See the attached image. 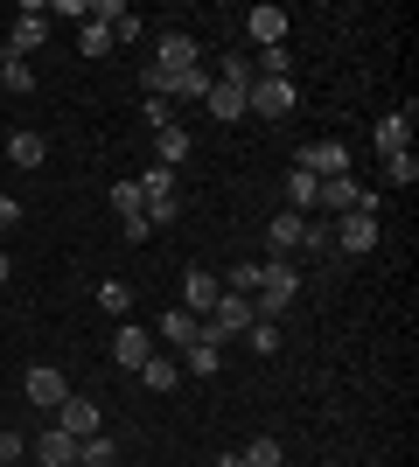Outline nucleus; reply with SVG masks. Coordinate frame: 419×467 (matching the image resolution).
<instances>
[{"mask_svg": "<svg viewBox=\"0 0 419 467\" xmlns=\"http://www.w3.org/2000/svg\"><path fill=\"white\" fill-rule=\"evenodd\" d=\"M300 300V273L287 265V258H266V279L259 293H252V307H259V321H279V314Z\"/></svg>", "mask_w": 419, "mask_h": 467, "instance_id": "obj_1", "label": "nucleus"}, {"mask_svg": "<svg viewBox=\"0 0 419 467\" xmlns=\"http://www.w3.org/2000/svg\"><path fill=\"white\" fill-rule=\"evenodd\" d=\"M252 321H259V307H252V300H245V293H224L217 307L203 314V335H210V342H217V349H231V342H238V335L252 328Z\"/></svg>", "mask_w": 419, "mask_h": 467, "instance_id": "obj_2", "label": "nucleus"}, {"mask_svg": "<svg viewBox=\"0 0 419 467\" xmlns=\"http://www.w3.org/2000/svg\"><path fill=\"white\" fill-rule=\"evenodd\" d=\"M294 105H300L294 78H252V84H245V112H259V119H287Z\"/></svg>", "mask_w": 419, "mask_h": 467, "instance_id": "obj_3", "label": "nucleus"}, {"mask_svg": "<svg viewBox=\"0 0 419 467\" xmlns=\"http://www.w3.org/2000/svg\"><path fill=\"white\" fill-rule=\"evenodd\" d=\"M42 42H49V7H42V0H28V7H21V15H15V36L0 42V49L28 63V57H36V49H42Z\"/></svg>", "mask_w": 419, "mask_h": 467, "instance_id": "obj_4", "label": "nucleus"}, {"mask_svg": "<svg viewBox=\"0 0 419 467\" xmlns=\"http://www.w3.org/2000/svg\"><path fill=\"white\" fill-rule=\"evenodd\" d=\"M294 168H308L315 182H336V175H350V147H342V140H308Z\"/></svg>", "mask_w": 419, "mask_h": 467, "instance_id": "obj_5", "label": "nucleus"}, {"mask_svg": "<svg viewBox=\"0 0 419 467\" xmlns=\"http://www.w3.org/2000/svg\"><path fill=\"white\" fill-rule=\"evenodd\" d=\"M147 356H154V328H140V321H120V335H112V363L140 377V363H147Z\"/></svg>", "mask_w": 419, "mask_h": 467, "instance_id": "obj_6", "label": "nucleus"}, {"mask_svg": "<svg viewBox=\"0 0 419 467\" xmlns=\"http://www.w3.org/2000/svg\"><path fill=\"white\" fill-rule=\"evenodd\" d=\"M336 244H342L350 258L378 252V216H371V210H350V216H336Z\"/></svg>", "mask_w": 419, "mask_h": 467, "instance_id": "obj_7", "label": "nucleus"}, {"mask_svg": "<svg viewBox=\"0 0 419 467\" xmlns=\"http://www.w3.org/2000/svg\"><path fill=\"white\" fill-rule=\"evenodd\" d=\"M371 140H378L384 161H392V154H413V105H405V112H384L378 126H371Z\"/></svg>", "mask_w": 419, "mask_h": 467, "instance_id": "obj_8", "label": "nucleus"}, {"mask_svg": "<svg viewBox=\"0 0 419 467\" xmlns=\"http://www.w3.org/2000/svg\"><path fill=\"white\" fill-rule=\"evenodd\" d=\"M91 21H99L105 36H112V49L140 36V15H133V7H126V0H91Z\"/></svg>", "mask_w": 419, "mask_h": 467, "instance_id": "obj_9", "label": "nucleus"}, {"mask_svg": "<svg viewBox=\"0 0 419 467\" xmlns=\"http://www.w3.org/2000/svg\"><path fill=\"white\" fill-rule=\"evenodd\" d=\"M300 237H308V216L279 210L273 223H266V258H294V252H300Z\"/></svg>", "mask_w": 419, "mask_h": 467, "instance_id": "obj_10", "label": "nucleus"}, {"mask_svg": "<svg viewBox=\"0 0 419 467\" xmlns=\"http://www.w3.org/2000/svg\"><path fill=\"white\" fill-rule=\"evenodd\" d=\"M217 300H224V279L217 273H203V265H196V273H182V307L196 314V321L217 307Z\"/></svg>", "mask_w": 419, "mask_h": 467, "instance_id": "obj_11", "label": "nucleus"}, {"mask_svg": "<svg viewBox=\"0 0 419 467\" xmlns=\"http://www.w3.org/2000/svg\"><path fill=\"white\" fill-rule=\"evenodd\" d=\"M21 390H28V405L57 411L63 398H70V377H63V370H49V363H36V370H28V384H21Z\"/></svg>", "mask_w": 419, "mask_h": 467, "instance_id": "obj_12", "label": "nucleus"}, {"mask_svg": "<svg viewBox=\"0 0 419 467\" xmlns=\"http://www.w3.org/2000/svg\"><path fill=\"white\" fill-rule=\"evenodd\" d=\"M245 36L259 42V49L287 42V7H273V0H266V7H252V15H245Z\"/></svg>", "mask_w": 419, "mask_h": 467, "instance_id": "obj_13", "label": "nucleus"}, {"mask_svg": "<svg viewBox=\"0 0 419 467\" xmlns=\"http://www.w3.org/2000/svg\"><path fill=\"white\" fill-rule=\"evenodd\" d=\"M57 426L70 432V440H91V432H105V426H99V405H91V398H63V405H57Z\"/></svg>", "mask_w": 419, "mask_h": 467, "instance_id": "obj_14", "label": "nucleus"}, {"mask_svg": "<svg viewBox=\"0 0 419 467\" xmlns=\"http://www.w3.org/2000/svg\"><path fill=\"white\" fill-rule=\"evenodd\" d=\"M203 112H210V119H224V126H231V119H245V84L210 78V91H203Z\"/></svg>", "mask_w": 419, "mask_h": 467, "instance_id": "obj_15", "label": "nucleus"}, {"mask_svg": "<svg viewBox=\"0 0 419 467\" xmlns=\"http://www.w3.org/2000/svg\"><path fill=\"white\" fill-rule=\"evenodd\" d=\"M154 63H161V70H196V36L168 28V36L154 42Z\"/></svg>", "mask_w": 419, "mask_h": 467, "instance_id": "obj_16", "label": "nucleus"}, {"mask_svg": "<svg viewBox=\"0 0 419 467\" xmlns=\"http://www.w3.org/2000/svg\"><path fill=\"white\" fill-rule=\"evenodd\" d=\"M28 453H36L42 467H70V461H78V440H70L63 426H49L42 440H28Z\"/></svg>", "mask_w": 419, "mask_h": 467, "instance_id": "obj_17", "label": "nucleus"}, {"mask_svg": "<svg viewBox=\"0 0 419 467\" xmlns=\"http://www.w3.org/2000/svg\"><path fill=\"white\" fill-rule=\"evenodd\" d=\"M182 370H189V377H217L224 370V349L210 342V335H196V342L182 349Z\"/></svg>", "mask_w": 419, "mask_h": 467, "instance_id": "obj_18", "label": "nucleus"}, {"mask_svg": "<svg viewBox=\"0 0 419 467\" xmlns=\"http://www.w3.org/2000/svg\"><path fill=\"white\" fill-rule=\"evenodd\" d=\"M182 161H189V133H182V119H175L168 133H154V168H168V175H175Z\"/></svg>", "mask_w": 419, "mask_h": 467, "instance_id": "obj_19", "label": "nucleus"}, {"mask_svg": "<svg viewBox=\"0 0 419 467\" xmlns=\"http://www.w3.org/2000/svg\"><path fill=\"white\" fill-rule=\"evenodd\" d=\"M7 161H15V168H42V161H49V140L15 126V133H7Z\"/></svg>", "mask_w": 419, "mask_h": 467, "instance_id": "obj_20", "label": "nucleus"}, {"mask_svg": "<svg viewBox=\"0 0 419 467\" xmlns=\"http://www.w3.org/2000/svg\"><path fill=\"white\" fill-rule=\"evenodd\" d=\"M161 335H168L175 349H189V342H196V335H203V321H196V314H189V307H168V314H161Z\"/></svg>", "mask_w": 419, "mask_h": 467, "instance_id": "obj_21", "label": "nucleus"}, {"mask_svg": "<svg viewBox=\"0 0 419 467\" xmlns=\"http://www.w3.org/2000/svg\"><path fill=\"white\" fill-rule=\"evenodd\" d=\"M140 384H147V390H175L182 363H175V356H147V363H140Z\"/></svg>", "mask_w": 419, "mask_h": 467, "instance_id": "obj_22", "label": "nucleus"}, {"mask_svg": "<svg viewBox=\"0 0 419 467\" xmlns=\"http://www.w3.org/2000/svg\"><path fill=\"white\" fill-rule=\"evenodd\" d=\"M78 461L84 467H112L120 461V440H112V432H91V440H78Z\"/></svg>", "mask_w": 419, "mask_h": 467, "instance_id": "obj_23", "label": "nucleus"}, {"mask_svg": "<svg viewBox=\"0 0 419 467\" xmlns=\"http://www.w3.org/2000/svg\"><path fill=\"white\" fill-rule=\"evenodd\" d=\"M315 189H321V182L308 175V168H294V175H287V202H294V216H315Z\"/></svg>", "mask_w": 419, "mask_h": 467, "instance_id": "obj_24", "label": "nucleus"}, {"mask_svg": "<svg viewBox=\"0 0 419 467\" xmlns=\"http://www.w3.org/2000/svg\"><path fill=\"white\" fill-rule=\"evenodd\" d=\"M259 279H266V258H245V265H231V279H224V293H259Z\"/></svg>", "mask_w": 419, "mask_h": 467, "instance_id": "obj_25", "label": "nucleus"}, {"mask_svg": "<svg viewBox=\"0 0 419 467\" xmlns=\"http://www.w3.org/2000/svg\"><path fill=\"white\" fill-rule=\"evenodd\" d=\"M99 307L112 314V321H126V314H133V286H126V279H105V286H99Z\"/></svg>", "mask_w": 419, "mask_h": 467, "instance_id": "obj_26", "label": "nucleus"}, {"mask_svg": "<svg viewBox=\"0 0 419 467\" xmlns=\"http://www.w3.org/2000/svg\"><path fill=\"white\" fill-rule=\"evenodd\" d=\"M252 78H294V49H287V42L259 49V70H252Z\"/></svg>", "mask_w": 419, "mask_h": 467, "instance_id": "obj_27", "label": "nucleus"}, {"mask_svg": "<svg viewBox=\"0 0 419 467\" xmlns=\"http://www.w3.org/2000/svg\"><path fill=\"white\" fill-rule=\"evenodd\" d=\"M0 84H7L15 98H28V91H36V70H28L21 57H7V63H0Z\"/></svg>", "mask_w": 419, "mask_h": 467, "instance_id": "obj_28", "label": "nucleus"}, {"mask_svg": "<svg viewBox=\"0 0 419 467\" xmlns=\"http://www.w3.org/2000/svg\"><path fill=\"white\" fill-rule=\"evenodd\" d=\"M384 182H392V189H413L419 182V154H392L384 161Z\"/></svg>", "mask_w": 419, "mask_h": 467, "instance_id": "obj_29", "label": "nucleus"}, {"mask_svg": "<svg viewBox=\"0 0 419 467\" xmlns=\"http://www.w3.org/2000/svg\"><path fill=\"white\" fill-rule=\"evenodd\" d=\"M140 119H147V133H168V126H175V105H168V98H140Z\"/></svg>", "mask_w": 419, "mask_h": 467, "instance_id": "obj_30", "label": "nucleus"}, {"mask_svg": "<svg viewBox=\"0 0 419 467\" xmlns=\"http://www.w3.org/2000/svg\"><path fill=\"white\" fill-rule=\"evenodd\" d=\"M287 453H279V440H252V447L238 453V467H279Z\"/></svg>", "mask_w": 419, "mask_h": 467, "instance_id": "obj_31", "label": "nucleus"}, {"mask_svg": "<svg viewBox=\"0 0 419 467\" xmlns=\"http://www.w3.org/2000/svg\"><path fill=\"white\" fill-rule=\"evenodd\" d=\"M245 342H252V356H273V349H279V321H252V328H245Z\"/></svg>", "mask_w": 419, "mask_h": 467, "instance_id": "obj_32", "label": "nucleus"}, {"mask_svg": "<svg viewBox=\"0 0 419 467\" xmlns=\"http://www.w3.org/2000/svg\"><path fill=\"white\" fill-rule=\"evenodd\" d=\"M140 202H147L140 182H112V210H120V216H140Z\"/></svg>", "mask_w": 419, "mask_h": 467, "instance_id": "obj_33", "label": "nucleus"}, {"mask_svg": "<svg viewBox=\"0 0 419 467\" xmlns=\"http://www.w3.org/2000/svg\"><path fill=\"white\" fill-rule=\"evenodd\" d=\"M203 91H210V70H203V63L175 78V98H196V105H203Z\"/></svg>", "mask_w": 419, "mask_h": 467, "instance_id": "obj_34", "label": "nucleus"}, {"mask_svg": "<svg viewBox=\"0 0 419 467\" xmlns=\"http://www.w3.org/2000/svg\"><path fill=\"white\" fill-rule=\"evenodd\" d=\"M49 21H91V0H42Z\"/></svg>", "mask_w": 419, "mask_h": 467, "instance_id": "obj_35", "label": "nucleus"}, {"mask_svg": "<svg viewBox=\"0 0 419 467\" xmlns=\"http://www.w3.org/2000/svg\"><path fill=\"white\" fill-rule=\"evenodd\" d=\"M78 49H84V57H105V49H112V36H105L99 21H84V28H78Z\"/></svg>", "mask_w": 419, "mask_h": 467, "instance_id": "obj_36", "label": "nucleus"}, {"mask_svg": "<svg viewBox=\"0 0 419 467\" xmlns=\"http://www.w3.org/2000/svg\"><path fill=\"white\" fill-rule=\"evenodd\" d=\"M28 461V440H21V432H7L0 426V467H21Z\"/></svg>", "mask_w": 419, "mask_h": 467, "instance_id": "obj_37", "label": "nucleus"}, {"mask_svg": "<svg viewBox=\"0 0 419 467\" xmlns=\"http://www.w3.org/2000/svg\"><path fill=\"white\" fill-rule=\"evenodd\" d=\"M217 78H224V84H252V63H245V57H224Z\"/></svg>", "mask_w": 419, "mask_h": 467, "instance_id": "obj_38", "label": "nucleus"}, {"mask_svg": "<svg viewBox=\"0 0 419 467\" xmlns=\"http://www.w3.org/2000/svg\"><path fill=\"white\" fill-rule=\"evenodd\" d=\"M126 223V244H147V237H154V223H147V216H120Z\"/></svg>", "mask_w": 419, "mask_h": 467, "instance_id": "obj_39", "label": "nucleus"}, {"mask_svg": "<svg viewBox=\"0 0 419 467\" xmlns=\"http://www.w3.org/2000/svg\"><path fill=\"white\" fill-rule=\"evenodd\" d=\"M15 223H21V202H15V195H0V231H15Z\"/></svg>", "mask_w": 419, "mask_h": 467, "instance_id": "obj_40", "label": "nucleus"}, {"mask_svg": "<svg viewBox=\"0 0 419 467\" xmlns=\"http://www.w3.org/2000/svg\"><path fill=\"white\" fill-rule=\"evenodd\" d=\"M7 273H15V258H7V252H0V293H7Z\"/></svg>", "mask_w": 419, "mask_h": 467, "instance_id": "obj_41", "label": "nucleus"}, {"mask_svg": "<svg viewBox=\"0 0 419 467\" xmlns=\"http://www.w3.org/2000/svg\"><path fill=\"white\" fill-rule=\"evenodd\" d=\"M0 63H7V49H0Z\"/></svg>", "mask_w": 419, "mask_h": 467, "instance_id": "obj_42", "label": "nucleus"}, {"mask_svg": "<svg viewBox=\"0 0 419 467\" xmlns=\"http://www.w3.org/2000/svg\"><path fill=\"white\" fill-rule=\"evenodd\" d=\"M70 467H84V461H70Z\"/></svg>", "mask_w": 419, "mask_h": 467, "instance_id": "obj_43", "label": "nucleus"}, {"mask_svg": "<svg viewBox=\"0 0 419 467\" xmlns=\"http://www.w3.org/2000/svg\"><path fill=\"white\" fill-rule=\"evenodd\" d=\"M36 467H42V461H36Z\"/></svg>", "mask_w": 419, "mask_h": 467, "instance_id": "obj_44", "label": "nucleus"}]
</instances>
